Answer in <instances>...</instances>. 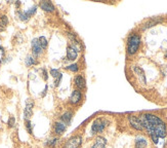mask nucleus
Listing matches in <instances>:
<instances>
[{"label": "nucleus", "mask_w": 167, "mask_h": 148, "mask_svg": "<svg viewBox=\"0 0 167 148\" xmlns=\"http://www.w3.org/2000/svg\"><path fill=\"white\" fill-rule=\"evenodd\" d=\"M83 138L81 135H74L68 140L65 141L63 144V148H80L82 146Z\"/></svg>", "instance_id": "3"}, {"label": "nucleus", "mask_w": 167, "mask_h": 148, "mask_svg": "<svg viewBox=\"0 0 167 148\" xmlns=\"http://www.w3.org/2000/svg\"><path fill=\"white\" fill-rule=\"evenodd\" d=\"M162 22H163V18H150V20H148L147 22H145L143 24H141L140 29L141 31H146L147 29H150V28L156 26L157 24H160V23H162Z\"/></svg>", "instance_id": "6"}, {"label": "nucleus", "mask_w": 167, "mask_h": 148, "mask_svg": "<svg viewBox=\"0 0 167 148\" xmlns=\"http://www.w3.org/2000/svg\"><path fill=\"white\" fill-rule=\"evenodd\" d=\"M62 78H63V74H62V73L60 74V75L57 76V78H54V87H59V85H60V82H61Z\"/></svg>", "instance_id": "29"}, {"label": "nucleus", "mask_w": 167, "mask_h": 148, "mask_svg": "<svg viewBox=\"0 0 167 148\" xmlns=\"http://www.w3.org/2000/svg\"><path fill=\"white\" fill-rule=\"evenodd\" d=\"M40 72H41V76H42V78L44 80H47L48 79V73L47 71H46L45 68H41L40 69Z\"/></svg>", "instance_id": "28"}, {"label": "nucleus", "mask_w": 167, "mask_h": 148, "mask_svg": "<svg viewBox=\"0 0 167 148\" xmlns=\"http://www.w3.org/2000/svg\"><path fill=\"white\" fill-rule=\"evenodd\" d=\"M59 141H60V139L57 137H52V138H50L45 141L44 146H46L48 148H54L55 146H57V143H59Z\"/></svg>", "instance_id": "16"}, {"label": "nucleus", "mask_w": 167, "mask_h": 148, "mask_svg": "<svg viewBox=\"0 0 167 148\" xmlns=\"http://www.w3.org/2000/svg\"><path fill=\"white\" fill-rule=\"evenodd\" d=\"M81 100H82V92L79 90H74L70 96V99H69L70 104L71 105H77L80 103Z\"/></svg>", "instance_id": "10"}, {"label": "nucleus", "mask_w": 167, "mask_h": 148, "mask_svg": "<svg viewBox=\"0 0 167 148\" xmlns=\"http://www.w3.org/2000/svg\"><path fill=\"white\" fill-rule=\"evenodd\" d=\"M31 48H32V56L34 58H38L39 56L42 55L43 53V48L41 47L40 43L38 41V38H34L31 42Z\"/></svg>", "instance_id": "5"}, {"label": "nucleus", "mask_w": 167, "mask_h": 148, "mask_svg": "<svg viewBox=\"0 0 167 148\" xmlns=\"http://www.w3.org/2000/svg\"><path fill=\"white\" fill-rule=\"evenodd\" d=\"M49 73H50V75H51L53 78H57V76H59L60 74H61V72H60L59 69H50Z\"/></svg>", "instance_id": "27"}, {"label": "nucleus", "mask_w": 167, "mask_h": 148, "mask_svg": "<svg viewBox=\"0 0 167 148\" xmlns=\"http://www.w3.org/2000/svg\"><path fill=\"white\" fill-rule=\"evenodd\" d=\"M17 16L18 18V20L22 21V22H28V21L30 20V16L27 13V11H22V10H18L17 11Z\"/></svg>", "instance_id": "20"}, {"label": "nucleus", "mask_w": 167, "mask_h": 148, "mask_svg": "<svg viewBox=\"0 0 167 148\" xmlns=\"http://www.w3.org/2000/svg\"><path fill=\"white\" fill-rule=\"evenodd\" d=\"M15 116H9L8 121H7V127H8L9 129H11V128H13V127H15Z\"/></svg>", "instance_id": "26"}, {"label": "nucleus", "mask_w": 167, "mask_h": 148, "mask_svg": "<svg viewBox=\"0 0 167 148\" xmlns=\"http://www.w3.org/2000/svg\"><path fill=\"white\" fill-rule=\"evenodd\" d=\"M73 115H74V112L71 110H67L65 111L64 113L60 116V120L63 121L64 124H66L67 126H69V124H71L72 121V118H73Z\"/></svg>", "instance_id": "14"}, {"label": "nucleus", "mask_w": 167, "mask_h": 148, "mask_svg": "<svg viewBox=\"0 0 167 148\" xmlns=\"http://www.w3.org/2000/svg\"><path fill=\"white\" fill-rule=\"evenodd\" d=\"M66 69H67V70H69V71H71V72L76 73V72H78V71H79V65L76 64V63L71 64V65H69V66H67Z\"/></svg>", "instance_id": "22"}, {"label": "nucleus", "mask_w": 167, "mask_h": 148, "mask_svg": "<svg viewBox=\"0 0 167 148\" xmlns=\"http://www.w3.org/2000/svg\"><path fill=\"white\" fill-rule=\"evenodd\" d=\"M67 128H68V126L61 120H57L53 124V131H54V134L57 136H62L67 131Z\"/></svg>", "instance_id": "8"}, {"label": "nucleus", "mask_w": 167, "mask_h": 148, "mask_svg": "<svg viewBox=\"0 0 167 148\" xmlns=\"http://www.w3.org/2000/svg\"><path fill=\"white\" fill-rule=\"evenodd\" d=\"M37 64H38V61H37L36 58H34L32 55H28L26 57V59H25V65H26V67H31Z\"/></svg>", "instance_id": "17"}, {"label": "nucleus", "mask_w": 167, "mask_h": 148, "mask_svg": "<svg viewBox=\"0 0 167 148\" xmlns=\"http://www.w3.org/2000/svg\"><path fill=\"white\" fill-rule=\"evenodd\" d=\"M26 11H27V13L30 16V17H33V16L36 13V11H37V5L32 6V7H30L29 9H27Z\"/></svg>", "instance_id": "25"}, {"label": "nucleus", "mask_w": 167, "mask_h": 148, "mask_svg": "<svg viewBox=\"0 0 167 148\" xmlns=\"http://www.w3.org/2000/svg\"><path fill=\"white\" fill-rule=\"evenodd\" d=\"M165 147H167V136H166V143H165Z\"/></svg>", "instance_id": "34"}, {"label": "nucleus", "mask_w": 167, "mask_h": 148, "mask_svg": "<svg viewBox=\"0 0 167 148\" xmlns=\"http://www.w3.org/2000/svg\"><path fill=\"white\" fill-rule=\"evenodd\" d=\"M141 43V35L138 33H131L127 38V45H126V52L128 56H133L140 50V46Z\"/></svg>", "instance_id": "1"}, {"label": "nucleus", "mask_w": 167, "mask_h": 148, "mask_svg": "<svg viewBox=\"0 0 167 148\" xmlns=\"http://www.w3.org/2000/svg\"><path fill=\"white\" fill-rule=\"evenodd\" d=\"M25 127H26L28 133L30 135H33V124H32L31 120H25Z\"/></svg>", "instance_id": "23"}, {"label": "nucleus", "mask_w": 167, "mask_h": 148, "mask_svg": "<svg viewBox=\"0 0 167 148\" xmlns=\"http://www.w3.org/2000/svg\"><path fill=\"white\" fill-rule=\"evenodd\" d=\"M74 85L76 87V90H79V91H82V90H84L86 87V80H85L84 76L82 74L75 76V78H74Z\"/></svg>", "instance_id": "9"}, {"label": "nucleus", "mask_w": 167, "mask_h": 148, "mask_svg": "<svg viewBox=\"0 0 167 148\" xmlns=\"http://www.w3.org/2000/svg\"><path fill=\"white\" fill-rule=\"evenodd\" d=\"M15 6H17V8L20 7V5H21V2L20 1H15Z\"/></svg>", "instance_id": "31"}, {"label": "nucleus", "mask_w": 167, "mask_h": 148, "mask_svg": "<svg viewBox=\"0 0 167 148\" xmlns=\"http://www.w3.org/2000/svg\"><path fill=\"white\" fill-rule=\"evenodd\" d=\"M8 25V18L5 15L0 16V32L4 31L6 26Z\"/></svg>", "instance_id": "18"}, {"label": "nucleus", "mask_w": 167, "mask_h": 148, "mask_svg": "<svg viewBox=\"0 0 167 148\" xmlns=\"http://www.w3.org/2000/svg\"><path fill=\"white\" fill-rule=\"evenodd\" d=\"M78 58V48L74 45L67 46V60L69 61H75Z\"/></svg>", "instance_id": "11"}, {"label": "nucleus", "mask_w": 167, "mask_h": 148, "mask_svg": "<svg viewBox=\"0 0 167 148\" xmlns=\"http://www.w3.org/2000/svg\"><path fill=\"white\" fill-rule=\"evenodd\" d=\"M0 50H1V52H2V54H4V48L2 47L1 45H0Z\"/></svg>", "instance_id": "32"}, {"label": "nucleus", "mask_w": 167, "mask_h": 148, "mask_svg": "<svg viewBox=\"0 0 167 148\" xmlns=\"http://www.w3.org/2000/svg\"><path fill=\"white\" fill-rule=\"evenodd\" d=\"M148 147V140L143 136H136L134 140V148H147Z\"/></svg>", "instance_id": "13"}, {"label": "nucleus", "mask_w": 167, "mask_h": 148, "mask_svg": "<svg viewBox=\"0 0 167 148\" xmlns=\"http://www.w3.org/2000/svg\"><path fill=\"white\" fill-rule=\"evenodd\" d=\"M131 69L134 72V74L138 76L140 82L143 83V84H146V83H147V78H146V73H145V71H143V69L140 66H132Z\"/></svg>", "instance_id": "7"}, {"label": "nucleus", "mask_w": 167, "mask_h": 148, "mask_svg": "<svg viewBox=\"0 0 167 148\" xmlns=\"http://www.w3.org/2000/svg\"><path fill=\"white\" fill-rule=\"evenodd\" d=\"M108 144V140L103 137V136H97L94 140L93 144L91 145V148H106Z\"/></svg>", "instance_id": "12"}, {"label": "nucleus", "mask_w": 167, "mask_h": 148, "mask_svg": "<svg viewBox=\"0 0 167 148\" xmlns=\"http://www.w3.org/2000/svg\"><path fill=\"white\" fill-rule=\"evenodd\" d=\"M39 6L42 10L46 11V13H52L55 10V7L51 1H41L39 3Z\"/></svg>", "instance_id": "15"}, {"label": "nucleus", "mask_w": 167, "mask_h": 148, "mask_svg": "<svg viewBox=\"0 0 167 148\" xmlns=\"http://www.w3.org/2000/svg\"><path fill=\"white\" fill-rule=\"evenodd\" d=\"M109 124H110V120H108L105 117H97L91 124V134L96 135V134L103 133Z\"/></svg>", "instance_id": "2"}, {"label": "nucleus", "mask_w": 167, "mask_h": 148, "mask_svg": "<svg viewBox=\"0 0 167 148\" xmlns=\"http://www.w3.org/2000/svg\"><path fill=\"white\" fill-rule=\"evenodd\" d=\"M66 35L69 38V40L72 42V45H74V46L79 45V41H78L77 38H76V34H74L73 32H71V31H67Z\"/></svg>", "instance_id": "19"}, {"label": "nucleus", "mask_w": 167, "mask_h": 148, "mask_svg": "<svg viewBox=\"0 0 167 148\" xmlns=\"http://www.w3.org/2000/svg\"><path fill=\"white\" fill-rule=\"evenodd\" d=\"M127 119H128L129 126H130L133 130H135V131H140V132L143 131V124H141L140 117L135 116V115H129V116L127 117Z\"/></svg>", "instance_id": "4"}, {"label": "nucleus", "mask_w": 167, "mask_h": 148, "mask_svg": "<svg viewBox=\"0 0 167 148\" xmlns=\"http://www.w3.org/2000/svg\"><path fill=\"white\" fill-rule=\"evenodd\" d=\"M33 115V110L28 109V108H25L24 109V118L25 120H30Z\"/></svg>", "instance_id": "24"}, {"label": "nucleus", "mask_w": 167, "mask_h": 148, "mask_svg": "<svg viewBox=\"0 0 167 148\" xmlns=\"http://www.w3.org/2000/svg\"><path fill=\"white\" fill-rule=\"evenodd\" d=\"M38 41H39V43H40L41 47L43 48V50L47 48L48 40H47V38H46L45 36H40V37H39V38H38Z\"/></svg>", "instance_id": "21"}, {"label": "nucleus", "mask_w": 167, "mask_h": 148, "mask_svg": "<svg viewBox=\"0 0 167 148\" xmlns=\"http://www.w3.org/2000/svg\"><path fill=\"white\" fill-rule=\"evenodd\" d=\"M47 90H48V85L46 84L45 87H44V90H43V92L40 94V96H41V97H44V96H45V95L47 94Z\"/></svg>", "instance_id": "30"}, {"label": "nucleus", "mask_w": 167, "mask_h": 148, "mask_svg": "<svg viewBox=\"0 0 167 148\" xmlns=\"http://www.w3.org/2000/svg\"><path fill=\"white\" fill-rule=\"evenodd\" d=\"M164 58H165V59H167V50L165 52V55H164Z\"/></svg>", "instance_id": "33"}]
</instances>
